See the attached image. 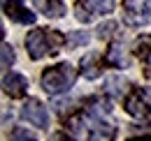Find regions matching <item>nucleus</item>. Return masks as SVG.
<instances>
[{
    "label": "nucleus",
    "instance_id": "8",
    "mask_svg": "<svg viewBox=\"0 0 151 141\" xmlns=\"http://www.w3.org/2000/svg\"><path fill=\"white\" fill-rule=\"evenodd\" d=\"M37 12H42L44 16H51V19H58L65 14V2L63 0H33Z\"/></svg>",
    "mask_w": 151,
    "mask_h": 141
},
{
    "label": "nucleus",
    "instance_id": "7",
    "mask_svg": "<svg viewBox=\"0 0 151 141\" xmlns=\"http://www.w3.org/2000/svg\"><path fill=\"white\" fill-rule=\"evenodd\" d=\"M5 14L17 23H33L35 14L23 5V0H5Z\"/></svg>",
    "mask_w": 151,
    "mask_h": 141
},
{
    "label": "nucleus",
    "instance_id": "6",
    "mask_svg": "<svg viewBox=\"0 0 151 141\" xmlns=\"http://www.w3.org/2000/svg\"><path fill=\"white\" fill-rule=\"evenodd\" d=\"M126 111L135 118H147V116H151V102L139 88H135L126 97Z\"/></svg>",
    "mask_w": 151,
    "mask_h": 141
},
{
    "label": "nucleus",
    "instance_id": "12",
    "mask_svg": "<svg viewBox=\"0 0 151 141\" xmlns=\"http://www.w3.org/2000/svg\"><path fill=\"white\" fill-rule=\"evenodd\" d=\"M132 51L137 53L139 58H151V35H142L137 42H135Z\"/></svg>",
    "mask_w": 151,
    "mask_h": 141
},
{
    "label": "nucleus",
    "instance_id": "14",
    "mask_svg": "<svg viewBox=\"0 0 151 141\" xmlns=\"http://www.w3.org/2000/svg\"><path fill=\"white\" fill-rule=\"evenodd\" d=\"M2 70H9L12 65H14V49L7 44V42H2Z\"/></svg>",
    "mask_w": 151,
    "mask_h": 141
},
{
    "label": "nucleus",
    "instance_id": "16",
    "mask_svg": "<svg viewBox=\"0 0 151 141\" xmlns=\"http://www.w3.org/2000/svg\"><path fill=\"white\" fill-rule=\"evenodd\" d=\"M114 28H116V23H112V21H109V23H102V26L98 28V37H102V39H105V37H109Z\"/></svg>",
    "mask_w": 151,
    "mask_h": 141
},
{
    "label": "nucleus",
    "instance_id": "9",
    "mask_svg": "<svg viewBox=\"0 0 151 141\" xmlns=\"http://www.w3.org/2000/svg\"><path fill=\"white\" fill-rule=\"evenodd\" d=\"M137 2L135 0H126V12H123V21L128 23V26H144L147 23V16H142L137 9Z\"/></svg>",
    "mask_w": 151,
    "mask_h": 141
},
{
    "label": "nucleus",
    "instance_id": "19",
    "mask_svg": "<svg viewBox=\"0 0 151 141\" xmlns=\"http://www.w3.org/2000/svg\"><path fill=\"white\" fill-rule=\"evenodd\" d=\"M147 7H151V0H149V2H147Z\"/></svg>",
    "mask_w": 151,
    "mask_h": 141
},
{
    "label": "nucleus",
    "instance_id": "17",
    "mask_svg": "<svg viewBox=\"0 0 151 141\" xmlns=\"http://www.w3.org/2000/svg\"><path fill=\"white\" fill-rule=\"evenodd\" d=\"M88 42V37L84 35V33H75L72 37H68V44L72 46V44H86Z\"/></svg>",
    "mask_w": 151,
    "mask_h": 141
},
{
    "label": "nucleus",
    "instance_id": "15",
    "mask_svg": "<svg viewBox=\"0 0 151 141\" xmlns=\"http://www.w3.org/2000/svg\"><path fill=\"white\" fill-rule=\"evenodd\" d=\"M9 141H37V137H33L28 130H14Z\"/></svg>",
    "mask_w": 151,
    "mask_h": 141
},
{
    "label": "nucleus",
    "instance_id": "5",
    "mask_svg": "<svg viewBox=\"0 0 151 141\" xmlns=\"http://www.w3.org/2000/svg\"><path fill=\"white\" fill-rule=\"evenodd\" d=\"M2 90L12 100L26 97V93H28V79L23 74H17V72H5V76H2Z\"/></svg>",
    "mask_w": 151,
    "mask_h": 141
},
{
    "label": "nucleus",
    "instance_id": "13",
    "mask_svg": "<svg viewBox=\"0 0 151 141\" xmlns=\"http://www.w3.org/2000/svg\"><path fill=\"white\" fill-rule=\"evenodd\" d=\"M81 67H84L81 72H84L86 79H98V76H100V67L95 65V58H93V56H86V58L81 60Z\"/></svg>",
    "mask_w": 151,
    "mask_h": 141
},
{
    "label": "nucleus",
    "instance_id": "2",
    "mask_svg": "<svg viewBox=\"0 0 151 141\" xmlns=\"http://www.w3.org/2000/svg\"><path fill=\"white\" fill-rule=\"evenodd\" d=\"M77 81V70L70 63H58L54 67H47L40 76V83L42 88L47 90L49 95H60V93H68V90L75 86Z\"/></svg>",
    "mask_w": 151,
    "mask_h": 141
},
{
    "label": "nucleus",
    "instance_id": "10",
    "mask_svg": "<svg viewBox=\"0 0 151 141\" xmlns=\"http://www.w3.org/2000/svg\"><path fill=\"white\" fill-rule=\"evenodd\" d=\"M105 63L107 65H114V67H126V58H123V51L119 44H112L107 53H105Z\"/></svg>",
    "mask_w": 151,
    "mask_h": 141
},
{
    "label": "nucleus",
    "instance_id": "11",
    "mask_svg": "<svg viewBox=\"0 0 151 141\" xmlns=\"http://www.w3.org/2000/svg\"><path fill=\"white\" fill-rule=\"evenodd\" d=\"M84 5L91 9V14H109L114 9V0H86Z\"/></svg>",
    "mask_w": 151,
    "mask_h": 141
},
{
    "label": "nucleus",
    "instance_id": "4",
    "mask_svg": "<svg viewBox=\"0 0 151 141\" xmlns=\"http://www.w3.org/2000/svg\"><path fill=\"white\" fill-rule=\"evenodd\" d=\"M21 118L26 120V123L35 125L40 130H44L47 125H49V113H47V106L42 104L40 100H28L26 104L21 106Z\"/></svg>",
    "mask_w": 151,
    "mask_h": 141
},
{
    "label": "nucleus",
    "instance_id": "1",
    "mask_svg": "<svg viewBox=\"0 0 151 141\" xmlns=\"http://www.w3.org/2000/svg\"><path fill=\"white\" fill-rule=\"evenodd\" d=\"M68 130L88 141H114V125L105 123L102 118H95L91 111H77L75 116L68 118Z\"/></svg>",
    "mask_w": 151,
    "mask_h": 141
},
{
    "label": "nucleus",
    "instance_id": "3",
    "mask_svg": "<svg viewBox=\"0 0 151 141\" xmlns=\"http://www.w3.org/2000/svg\"><path fill=\"white\" fill-rule=\"evenodd\" d=\"M26 49H28V56L33 60H40L44 58L47 53L54 56V49H51V37H49V30H42V28H35L26 35Z\"/></svg>",
    "mask_w": 151,
    "mask_h": 141
},
{
    "label": "nucleus",
    "instance_id": "18",
    "mask_svg": "<svg viewBox=\"0 0 151 141\" xmlns=\"http://www.w3.org/2000/svg\"><path fill=\"white\" fill-rule=\"evenodd\" d=\"M128 141H151V139H147V137H135V139H128Z\"/></svg>",
    "mask_w": 151,
    "mask_h": 141
}]
</instances>
